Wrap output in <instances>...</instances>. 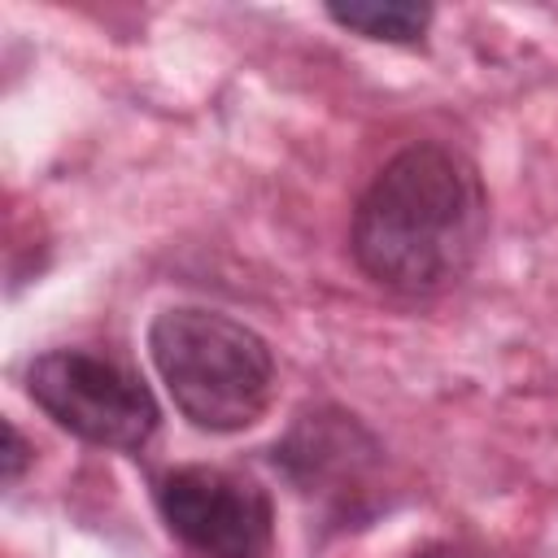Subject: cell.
Segmentation results:
<instances>
[{"mask_svg": "<svg viewBox=\"0 0 558 558\" xmlns=\"http://www.w3.org/2000/svg\"><path fill=\"white\" fill-rule=\"evenodd\" d=\"M148 357L179 414L214 436L253 427L275 397V353L240 318L170 305L148 327Z\"/></svg>", "mask_w": 558, "mask_h": 558, "instance_id": "7a4b0ae2", "label": "cell"}, {"mask_svg": "<svg viewBox=\"0 0 558 558\" xmlns=\"http://www.w3.org/2000/svg\"><path fill=\"white\" fill-rule=\"evenodd\" d=\"M161 523L201 558H266L275 506L262 484L222 466H174L153 480Z\"/></svg>", "mask_w": 558, "mask_h": 558, "instance_id": "5b68a950", "label": "cell"}, {"mask_svg": "<svg viewBox=\"0 0 558 558\" xmlns=\"http://www.w3.org/2000/svg\"><path fill=\"white\" fill-rule=\"evenodd\" d=\"M270 466L331 527H366L388 510V449L344 405H305L270 445Z\"/></svg>", "mask_w": 558, "mask_h": 558, "instance_id": "3957f363", "label": "cell"}, {"mask_svg": "<svg viewBox=\"0 0 558 558\" xmlns=\"http://www.w3.org/2000/svg\"><path fill=\"white\" fill-rule=\"evenodd\" d=\"M410 558H488V554L475 545H462V541H432V545L414 549Z\"/></svg>", "mask_w": 558, "mask_h": 558, "instance_id": "ba28073f", "label": "cell"}, {"mask_svg": "<svg viewBox=\"0 0 558 558\" xmlns=\"http://www.w3.org/2000/svg\"><path fill=\"white\" fill-rule=\"evenodd\" d=\"M488 240V192L475 161L440 140L392 153L349 222L357 270L401 296H436L471 275Z\"/></svg>", "mask_w": 558, "mask_h": 558, "instance_id": "6da1fadb", "label": "cell"}, {"mask_svg": "<svg viewBox=\"0 0 558 558\" xmlns=\"http://www.w3.org/2000/svg\"><path fill=\"white\" fill-rule=\"evenodd\" d=\"M26 440L13 423H4V484H17L22 480V466H26Z\"/></svg>", "mask_w": 558, "mask_h": 558, "instance_id": "52a82bcc", "label": "cell"}, {"mask_svg": "<svg viewBox=\"0 0 558 558\" xmlns=\"http://www.w3.org/2000/svg\"><path fill=\"white\" fill-rule=\"evenodd\" d=\"M327 17L375 44H423L436 9L410 0H366V4H327Z\"/></svg>", "mask_w": 558, "mask_h": 558, "instance_id": "8992f818", "label": "cell"}, {"mask_svg": "<svg viewBox=\"0 0 558 558\" xmlns=\"http://www.w3.org/2000/svg\"><path fill=\"white\" fill-rule=\"evenodd\" d=\"M26 397L61 432L96 449H144L161 423V405L140 371L96 349H48L31 357Z\"/></svg>", "mask_w": 558, "mask_h": 558, "instance_id": "277c9868", "label": "cell"}]
</instances>
